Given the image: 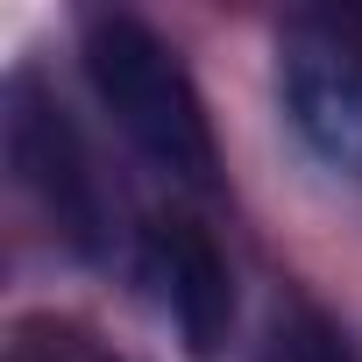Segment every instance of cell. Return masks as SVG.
<instances>
[{
    "label": "cell",
    "instance_id": "cell-6",
    "mask_svg": "<svg viewBox=\"0 0 362 362\" xmlns=\"http://www.w3.org/2000/svg\"><path fill=\"white\" fill-rule=\"evenodd\" d=\"M8 362H107V355H100L86 334H71V327H50V320L36 327V320H29V327L15 334Z\"/></svg>",
    "mask_w": 362,
    "mask_h": 362
},
{
    "label": "cell",
    "instance_id": "cell-4",
    "mask_svg": "<svg viewBox=\"0 0 362 362\" xmlns=\"http://www.w3.org/2000/svg\"><path fill=\"white\" fill-rule=\"evenodd\" d=\"M149 277L177 320V341H185L192 362H221L228 334H235V277L228 256L214 249V235L185 214H170L149 228Z\"/></svg>",
    "mask_w": 362,
    "mask_h": 362
},
{
    "label": "cell",
    "instance_id": "cell-3",
    "mask_svg": "<svg viewBox=\"0 0 362 362\" xmlns=\"http://www.w3.org/2000/svg\"><path fill=\"white\" fill-rule=\"evenodd\" d=\"M8 156L22 170V185L36 192V206L50 214V228L71 249H100L107 242V199H100V177L86 163L78 128L64 121V107H50L29 78L8 86Z\"/></svg>",
    "mask_w": 362,
    "mask_h": 362
},
{
    "label": "cell",
    "instance_id": "cell-5",
    "mask_svg": "<svg viewBox=\"0 0 362 362\" xmlns=\"http://www.w3.org/2000/svg\"><path fill=\"white\" fill-rule=\"evenodd\" d=\"M263 362H355V348L320 320V313H284L263 341Z\"/></svg>",
    "mask_w": 362,
    "mask_h": 362
},
{
    "label": "cell",
    "instance_id": "cell-2",
    "mask_svg": "<svg viewBox=\"0 0 362 362\" xmlns=\"http://www.w3.org/2000/svg\"><path fill=\"white\" fill-rule=\"evenodd\" d=\"M277 107L320 170L362 177V57L341 36L291 29L277 43Z\"/></svg>",
    "mask_w": 362,
    "mask_h": 362
},
{
    "label": "cell",
    "instance_id": "cell-1",
    "mask_svg": "<svg viewBox=\"0 0 362 362\" xmlns=\"http://www.w3.org/2000/svg\"><path fill=\"white\" fill-rule=\"evenodd\" d=\"M86 78L114 128L177 185H214V128L199 107L192 71L177 64V50L135 22V15H93L86 22Z\"/></svg>",
    "mask_w": 362,
    "mask_h": 362
}]
</instances>
